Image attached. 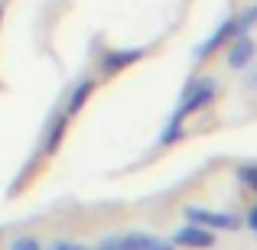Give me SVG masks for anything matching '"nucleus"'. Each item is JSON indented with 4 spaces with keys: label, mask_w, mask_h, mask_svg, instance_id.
<instances>
[{
    "label": "nucleus",
    "mask_w": 257,
    "mask_h": 250,
    "mask_svg": "<svg viewBox=\"0 0 257 250\" xmlns=\"http://www.w3.org/2000/svg\"><path fill=\"white\" fill-rule=\"evenodd\" d=\"M212 98H215V78H195V82H189L186 94H182V104H179V111L173 114V120L182 124L189 114L199 111V107H205Z\"/></svg>",
    "instance_id": "1"
},
{
    "label": "nucleus",
    "mask_w": 257,
    "mask_h": 250,
    "mask_svg": "<svg viewBox=\"0 0 257 250\" xmlns=\"http://www.w3.org/2000/svg\"><path fill=\"white\" fill-rule=\"evenodd\" d=\"M186 218L192 221V224L208 227V231H218V227L234 231V227L241 224L238 214H231V211H212V208H199V205H189V208H186Z\"/></svg>",
    "instance_id": "2"
},
{
    "label": "nucleus",
    "mask_w": 257,
    "mask_h": 250,
    "mask_svg": "<svg viewBox=\"0 0 257 250\" xmlns=\"http://www.w3.org/2000/svg\"><path fill=\"white\" fill-rule=\"evenodd\" d=\"M173 244H179V247H192V250H208V247H215V234L208 231V227L192 224V221H189L186 227H179V231L173 234Z\"/></svg>",
    "instance_id": "3"
},
{
    "label": "nucleus",
    "mask_w": 257,
    "mask_h": 250,
    "mask_svg": "<svg viewBox=\"0 0 257 250\" xmlns=\"http://www.w3.org/2000/svg\"><path fill=\"white\" fill-rule=\"evenodd\" d=\"M254 56H257L254 39L251 36H234V46L228 49V65H231L234 72H244L247 65L254 62Z\"/></svg>",
    "instance_id": "4"
},
{
    "label": "nucleus",
    "mask_w": 257,
    "mask_h": 250,
    "mask_svg": "<svg viewBox=\"0 0 257 250\" xmlns=\"http://www.w3.org/2000/svg\"><path fill=\"white\" fill-rule=\"evenodd\" d=\"M231 23H234V17H225L218 26H215V33L205 39V43H202V46H195V49H192V59H195V62H202L205 56H212V52L218 49V46L225 43L228 36H231Z\"/></svg>",
    "instance_id": "5"
},
{
    "label": "nucleus",
    "mask_w": 257,
    "mask_h": 250,
    "mask_svg": "<svg viewBox=\"0 0 257 250\" xmlns=\"http://www.w3.org/2000/svg\"><path fill=\"white\" fill-rule=\"evenodd\" d=\"M120 250H173L170 240H160L153 237V234H127V237H120Z\"/></svg>",
    "instance_id": "6"
},
{
    "label": "nucleus",
    "mask_w": 257,
    "mask_h": 250,
    "mask_svg": "<svg viewBox=\"0 0 257 250\" xmlns=\"http://www.w3.org/2000/svg\"><path fill=\"white\" fill-rule=\"evenodd\" d=\"M65 124H69V114H59V117L49 124V130H46V140H43V153H56V146L62 143Z\"/></svg>",
    "instance_id": "7"
},
{
    "label": "nucleus",
    "mask_w": 257,
    "mask_h": 250,
    "mask_svg": "<svg viewBox=\"0 0 257 250\" xmlns=\"http://www.w3.org/2000/svg\"><path fill=\"white\" fill-rule=\"evenodd\" d=\"M94 91V82L91 78H82L75 88H72V94H69V107H65V114H78L82 111V104L88 101V94Z\"/></svg>",
    "instance_id": "8"
},
{
    "label": "nucleus",
    "mask_w": 257,
    "mask_h": 250,
    "mask_svg": "<svg viewBox=\"0 0 257 250\" xmlns=\"http://www.w3.org/2000/svg\"><path fill=\"white\" fill-rule=\"evenodd\" d=\"M137 59H140V52H137V49H134V52H107L101 65H104V72L111 75V72H117V69H124V65L137 62Z\"/></svg>",
    "instance_id": "9"
},
{
    "label": "nucleus",
    "mask_w": 257,
    "mask_h": 250,
    "mask_svg": "<svg viewBox=\"0 0 257 250\" xmlns=\"http://www.w3.org/2000/svg\"><path fill=\"white\" fill-rule=\"evenodd\" d=\"M254 23H257V7L254 10H244L238 20L231 23V36H247V33L254 30Z\"/></svg>",
    "instance_id": "10"
},
{
    "label": "nucleus",
    "mask_w": 257,
    "mask_h": 250,
    "mask_svg": "<svg viewBox=\"0 0 257 250\" xmlns=\"http://www.w3.org/2000/svg\"><path fill=\"white\" fill-rule=\"evenodd\" d=\"M10 250H43V247H39L36 237H17V240L10 244Z\"/></svg>",
    "instance_id": "11"
},
{
    "label": "nucleus",
    "mask_w": 257,
    "mask_h": 250,
    "mask_svg": "<svg viewBox=\"0 0 257 250\" xmlns=\"http://www.w3.org/2000/svg\"><path fill=\"white\" fill-rule=\"evenodd\" d=\"M238 175H241V182H247L251 188H257V166H241Z\"/></svg>",
    "instance_id": "12"
},
{
    "label": "nucleus",
    "mask_w": 257,
    "mask_h": 250,
    "mask_svg": "<svg viewBox=\"0 0 257 250\" xmlns=\"http://www.w3.org/2000/svg\"><path fill=\"white\" fill-rule=\"evenodd\" d=\"M244 88L247 91H257V62L247 65V78H244Z\"/></svg>",
    "instance_id": "13"
},
{
    "label": "nucleus",
    "mask_w": 257,
    "mask_h": 250,
    "mask_svg": "<svg viewBox=\"0 0 257 250\" xmlns=\"http://www.w3.org/2000/svg\"><path fill=\"white\" fill-rule=\"evenodd\" d=\"M49 250H85L78 240H52V247Z\"/></svg>",
    "instance_id": "14"
},
{
    "label": "nucleus",
    "mask_w": 257,
    "mask_h": 250,
    "mask_svg": "<svg viewBox=\"0 0 257 250\" xmlns=\"http://www.w3.org/2000/svg\"><path fill=\"white\" fill-rule=\"evenodd\" d=\"M94 250H120V237H107L101 247H94Z\"/></svg>",
    "instance_id": "15"
},
{
    "label": "nucleus",
    "mask_w": 257,
    "mask_h": 250,
    "mask_svg": "<svg viewBox=\"0 0 257 250\" xmlns=\"http://www.w3.org/2000/svg\"><path fill=\"white\" fill-rule=\"evenodd\" d=\"M247 227H251V231H257V205L247 211Z\"/></svg>",
    "instance_id": "16"
}]
</instances>
